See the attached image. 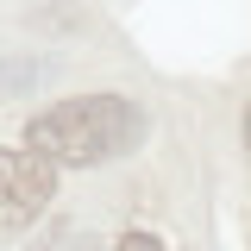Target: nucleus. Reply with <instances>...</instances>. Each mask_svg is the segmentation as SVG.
<instances>
[{"mask_svg": "<svg viewBox=\"0 0 251 251\" xmlns=\"http://www.w3.org/2000/svg\"><path fill=\"white\" fill-rule=\"evenodd\" d=\"M145 138V113L126 94H82V100H57L50 113L25 126V145L50 157L57 170H88L107 157H126Z\"/></svg>", "mask_w": 251, "mask_h": 251, "instance_id": "obj_1", "label": "nucleus"}, {"mask_svg": "<svg viewBox=\"0 0 251 251\" xmlns=\"http://www.w3.org/2000/svg\"><path fill=\"white\" fill-rule=\"evenodd\" d=\"M50 195H57V163L50 157H38L31 145L0 151V239L25 232L31 220L50 207Z\"/></svg>", "mask_w": 251, "mask_h": 251, "instance_id": "obj_2", "label": "nucleus"}, {"mask_svg": "<svg viewBox=\"0 0 251 251\" xmlns=\"http://www.w3.org/2000/svg\"><path fill=\"white\" fill-rule=\"evenodd\" d=\"M113 251H170V245H163V239H151V232H126Z\"/></svg>", "mask_w": 251, "mask_h": 251, "instance_id": "obj_3", "label": "nucleus"}, {"mask_svg": "<svg viewBox=\"0 0 251 251\" xmlns=\"http://www.w3.org/2000/svg\"><path fill=\"white\" fill-rule=\"evenodd\" d=\"M57 251H100V239L94 232H69V239H57Z\"/></svg>", "mask_w": 251, "mask_h": 251, "instance_id": "obj_4", "label": "nucleus"}, {"mask_svg": "<svg viewBox=\"0 0 251 251\" xmlns=\"http://www.w3.org/2000/svg\"><path fill=\"white\" fill-rule=\"evenodd\" d=\"M245 145H251V113H245Z\"/></svg>", "mask_w": 251, "mask_h": 251, "instance_id": "obj_5", "label": "nucleus"}]
</instances>
